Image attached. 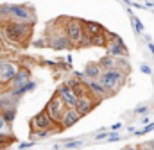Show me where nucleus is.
<instances>
[{
  "instance_id": "24",
  "label": "nucleus",
  "mask_w": 154,
  "mask_h": 150,
  "mask_svg": "<svg viewBox=\"0 0 154 150\" xmlns=\"http://www.w3.org/2000/svg\"><path fill=\"white\" fill-rule=\"evenodd\" d=\"M133 25L136 27V32H143V25H142V22L136 16H133Z\"/></svg>"
},
{
  "instance_id": "30",
  "label": "nucleus",
  "mask_w": 154,
  "mask_h": 150,
  "mask_svg": "<svg viewBox=\"0 0 154 150\" xmlns=\"http://www.w3.org/2000/svg\"><path fill=\"white\" fill-rule=\"evenodd\" d=\"M5 127H7V123H5V122L2 120V116H0V130H4Z\"/></svg>"
},
{
  "instance_id": "23",
  "label": "nucleus",
  "mask_w": 154,
  "mask_h": 150,
  "mask_svg": "<svg viewBox=\"0 0 154 150\" xmlns=\"http://www.w3.org/2000/svg\"><path fill=\"white\" fill-rule=\"evenodd\" d=\"M151 130H154V123H149L147 127H143L142 130H138V132H134L136 136H143V134H147V132H151Z\"/></svg>"
},
{
  "instance_id": "18",
  "label": "nucleus",
  "mask_w": 154,
  "mask_h": 150,
  "mask_svg": "<svg viewBox=\"0 0 154 150\" xmlns=\"http://www.w3.org/2000/svg\"><path fill=\"white\" fill-rule=\"evenodd\" d=\"M100 66H99V63H88L86 66H84V77H88V79H91V80H97L99 79V75H100Z\"/></svg>"
},
{
  "instance_id": "19",
  "label": "nucleus",
  "mask_w": 154,
  "mask_h": 150,
  "mask_svg": "<svg viewBox=\"0 0 154 150\" xmlns=\"http://www.w3.org/2000/svg\"><path fill=\"white\" fill-rule=\"evenodd\" d=\"M0 116H2V120L9 125V123H13L14 122V118H16V107H7V109H2L0 111Z\"/></svg>"
},
{
  "instance_id": "10",
  "label": "nucleus",
  "mask_w": 154,
  "mask_h": 150,
  "mask_svg": "<svg viewBox=\"0 0 154 150\" xmlns=\"http://www.w3.org/2000/svg\"><path fill=\"white\" fill-rule=\"evenodd\" d=\"M81 118H82V116H81L74 107H66L65 112H63V116H61V123H59V127H61V129H70V127L75 125Z\"/></svg>"
},
{
  "instance_id": "8",
  "label": "nucleus",
  "mask_w": 154,
  "mask_h": 150,
  "mask_svg": "<svg viewBox=\"0 0 154 150\" xmlns=\"http://www.w3.org/2000/svg\"><path fill=\"white\" fill-rule=\"evenodd\" d=\"M31 125H32V130H50V129H61L59 125L52 123V120L47 116V112H45V111L38 112V114L32 118Z\"/></svg>"
},
{
  "instance_id": "28",
  "label": "nucleus",
  "mask_w": 154,
  "mask_h": 150,
  "mask_svg": "<svg viewBox=\"0 0 154 150\" xmlns=\"http://www.w3.org/2000/svg\"><path fill=\"white\" fill-rule=\"evenodd\" d=\"M108 136H109V132H100V134H97L93 140H97V141H99V140H106Z\"/></svg>"
},
{
  "instance_id": "5",
  "label": "nucleus",
  "mask_w": 154,
  "mask_h": 150,
  "mask_svg": "<svg viewBox=\"0 0 154 150\" xmlns=\"http://www.w3.org/2000/svg\"><path fill=\"white\" fill-rule=\"evenodd\" d=\"M65 109H66V106L63 104V100H61L57 95H54V97L48 100V104H47V107H45L43 111L47 112V116L52 120V123L59 125V123H61V116H63Z\"/></svg>"
},
{
  "instance_id": "12",
  "label": "nucleus",
  "mask_w": 154,
  "mask_h": 150,
  "mask_svg": "<svg viewBox=\"0 0 154 150\" xmlns=\"http://www.w3.org/2000/svg\"><path fill=\"white\" fill-rule=\"evenodd\" d=\"M86 84V88H88V93L95 98V100H102L104 97H108V91H106V88L104 86H100L99 84V80H88V82H84Z\"/></svg>"
},
{
  "instance_id": "7",
  "label": "nucleus",
  "mask_w": 154,
  "mask_h": 150,
  "mask_svg": "<svg viewBox=\"0 0 154 150\" xmlns=\"http://www.w3.org/2000/svg\"><path fill=\"white\" fill-rule=\"evenodd\" d=\"M18 72V64L13 61H2L0 59V88L9 84L14 74Z\"/></svg>"
},
{
  "instance_id": "15",
  "label": "nucleus",
  "mask_w": 154,
  "mask_h": 150,
  "mask_svg": "<svg viewBox=\"0 0 154 150\" xmlns=\"http://www.w3.org/2000/svg\"><path fill=\"white\" fill-rule=\"evenodd\" d=\"M29 70L27 68H18V72L14 74V77L11 79V82H9V86H11V89H14V88H20L22 84H25L27 80H29Z\"/></svg>"
},
{
  "instance_id": "31",
  "label": "nucleus",
  "mask_w": 154,
  "mask_h": 150,
  "mask_svg": "<svg viewBox=\"0 0 154 150\" xmlns=\"http://www.w3.org/2000/svg\"><path fill=\"white\" fill-rule=\"evenodd\" d=\"M118 129H122V123H115V125H111V130H118Z\"/></svg>"
},
{
  "instance_id": "36",
  "label": "nucleus",
  "mask_w": 154,
  "mask_h": 150,
  "mask_svg": "<svg viewBox=\"0 0 154 150\" xmlns=\"http://www.w3.org/2000/svg\"><path fill=\"white\" fill-rule=\"evenodd\" d=\"M125 2H129V4H131V2H133V0H125Z\"/></svg>"
},
{
  "instance_id": "20",
  "label": "nucleus",
  "mask_w": 154,
  "mask_h": 150,
  "mask_svg": "<svg viewBox=\"0 0 154 150\" xmlns=\"http://www.w3.org/2000/svg\"><path fill=\"white\" fill-rule=\"evenodd\" d=\"M90 45L91 46H106V36L104 34H93V36H90Z\"/></svg>"
},
{
  "instance_id": "13",
  "label": "nucleus",
  "mask_w": 154,
  "mask_h": 150,
  "mask_svg": "<svg viewBox=\"0 0 154 150\" xmlns=\"http://www.w3.org/2000/svg\"><path fill=\"white\" fill-rule=\"evenodd\" d=\"M106 50H108V56H113V57H127V48L124 45L122 39L113 41V43H108L106 45Z\"/></svg>"
},
{
  "instance_id": "2",
  "label": "nucleus",
  "mask_w": 154,
  "mask_h": 150,
  "mask_svg": "<svg viewBox=\"0 0 154 150\" xmlns=\"http://www.w3.org/2000/svg\"><path fill=\"white\" fill-rule=\"evenodd\" d=\"M0 16L2 20H11V22H22V23H34V14L31 7L27 5H16V4H4L0 5Z\"/></svg>"
},
{
  "instance_id": "22",
  "label": "nucleus",
  "mask_w": 154,
  "mask_h": 150,
  "mask_svg": "<svg viewBox=\"0 0 154 150\" xmlns=\"http://www.w3.org/2000/svg\"><path fill=\"white\" fill-rule=\"evenodd\" d=\"M79 147H82V141L81 140H74V141H66L65 145H63V148H79Z\"/></svg>"
},
{
  "instance_id": "21",
  "label": "nucleus",
  "mask_w": 154,
  "mask_h": 150,
  "mask_svg": "<svg viewBox=\"0 0 154 150\" xmlns=\"http://www.w3.org/2000/svg\"><path fill=\"white\" fill-rule=\"evenodd\" d=\"M11 141H13V138L9 136V132H0V148L7 147Z\"/></svg>"
},
{
  "instance_id": "32",
  "label": "nucleus",
  "mask_w": 154,
  "mask_h": 150,
  "mask_svg": "<svg viewBox=\"0 0 154 150\" xmlns=\"http://www.w3.org/2000/svg\"><path fill=\"white\" fill-rule=\"evenodd\" d=\"M140 150H152V148H151V147L145 143V145H142V147H140Z\"/></svg>"
},
{
  "instance_id": "6",
  "label": "nucleus",
  "mask_w": 154,
  "mask_h": 150,
  "mask_svg": "<svg viewBox=\"0 0 154 150\" xmlns=\"http://www.w3.org/2000/svg\"><path fill=\"white\" fill-rule=\"evenodd\" d=\"M45 41H47V46H52L54 50H66V48H70V41H68L66 34H65V29H59L56 32L47 34Z\"/></svg>"
},
{
  "instance_id": "9",
  "label": "nucleus",
  "mask_w": 154,
  "mask_h": 150,
  "mask_svg": "<svg viewBox=\"0 0 154 150\" xmlns=\"http://www.w3.org/2000/svg\"><path fill=\"white\" fill-rule=\"evenodd\" d=\"M95 102H97V100H95L90 93H86V95H82V97H79V98H77L75 107H74V109H75L81 116H84V114H88V112L95 107Z\"/></svg>"
},
{
  "instance_id": "25",
  "label": "nucleus",
  "mask_w": 154,
  "mask_h": 150,
  "mask_svg": "<svg viewBox=\"0 0 154 150\" xmlns=\"http://www.w3.org/2000/svg\"><path fill=\"white\" fill-rule=\"evenodd\" d=\"M48 134H52V132L50 130H36V132L32 130V136H36V138H47Z\"/></svg>"
},
{
  "instance_id": "4",
  "label": "nucleus",
  "mask_w": 154,
  "mask_h": 150,
  "mask_svg": "<svg viewBox=\"0 0 154 150\" xmlns=\"http://www.w3.org/2000/svg\"><path fill=\"white\" fill-rule=\"evenodd\" d=\"M65 34L70 41V46H79L81 43V38L84 34V27H82V20L79 18H68L65 22Z\"/></svg>"
},
{
  "instance_id": "27",
  "label": "nucleus",
  "mask_w": 154,
  "mask_h": 150,
  "mask_svg": "<svg viewBox=\"0 0 154 150\" xmlns=\"http://www.w3.org/2000/svg\"><path fill=\"white\" fill-rule=\"evenodd\" d=\"M147 111H149V106H142V107H136L134 109L136 114H142V112H147Z\"/></svg>"
},
{
  "instance_id": "11",
  "label": "nucleus",
  "mask_w": 154,
  "mask_h": 150,
  "mask_svg": "<svg viewBox=\"0 0 154 150\" xmlns=\"http://www.w3.org/2000/svg\"><path fill=\"white\" fill-rule=\"evenodd\" d=\"M56 95H57V97L63 100V104H65L66 107H75L77 98H75V95L72 93V89L66 86V82H65V84H59V88H57Z\"/></svg>"
},
{
  "instance_id": "35",
  "label": "nucleus",
  "mask_w": 154,
  "mask_h": 150,
  "mask_svg": "<svg viewBox=\"0 0 154 150\" xmlns=\"http://www.w3.org/2000/svg\"><path fill=\"white\" fill-rule=\"evenodd\" d=\"M147 145H149V147H151V148L154 150V141H149V143H147Z\"/></svg>"
},
{
  "instance_id": "29",
  "label": "nucleus",
  "mask_w": 154,
  "mask_h": 150,
  "mask_svg": "<svg viewBox=\"0 0 154 150\" xmlns=\"http://www.w3.org/2000/svg\"><path fill=\"white\" fill-rule=\"evenodd\" d=\"M140 70H142L143 74H147V75H151V72H152V70H151V66H147V64H142V66H140Z\"/></svg>"
},
{
  "instance_id": "14",
  "label": "nucleus",
  "mask_w": 154,
  "mask_h": 150,
  "mask_svg": "<svg viewBox=\"0 0 154 150\" xmlns=\"http://www.w3.org/2000/svg\"><path fill=\"white\" fill-rule=\"evenodd\" d=\"M120 63H125L124 59L120 61V57H113V56H104L100 61H99V66H100V70H113V68H120ZM122 70V68H120ZM125 72V70H124Z\"/></svg>"
},
{
  "instance_id": "34",
  "label": "nucleus",
  "mask_w": 154,
  "mask_h": 150,
  "mask_svg": "<svg viewBox=\"0 0 154 150\" xmlns=\"http://www.w3.org/2000/svg\"><path fill=\"white\" fill-rule=\"evenodd\" d=\"M4 52V43H2V38H0V54Z\"/></svg>"
},
{
  "instance_id": "3",
  "label": "nucleus",
  "mask_w": 154,
  "mask_h": 150,
  "mask_svg": "<svg viewBox=\"0 0 154 150\" xmlns=\"http://www.w3.org/2000/svg\"><path fill=\"white\" fill-rule=\"evenodd\" d=\"M125 74H127V72H124V70H120V68L102 70L97 80H99L100 86H104L106 89H111V93H115V91H118V89L122 88V84H124V80H125Z\"/></svg>"
},
{
  "instance_id": "1",
  "label": "nucleus",
  "mask_w": 154,
  "mask_h": 150,
  "mask_svg": "<svg viewBox=\"0 0 154 150\" xmlns=\"http://www.w3.org/2000/svg\"><path fill=\"white\" fill-rule=\"evenodd\" d=\"M32 25L31 23H22V22H11V20H2V32L4 38L14 45H27L31 38Z\"/></svg>"
},
{
  "instance_id": "33",
  "label": "nucleus",
  "mask_w": 154,
  "mask_h": 150,
  "mask_svg": "<svg viewBox=\"0 0 154 150\" xmlns=\"http://www.w3.org/2000/svg\"><path fill=\"white\" fill-rule=\"evenodd\" d=\"M122 150H138L136 147H133V145H129V147H125V148H122Z\"/></svg>"
},
{
  "instance_id": "17",
  "label": "nucleus",
  "mask_w": 154,
  "mask_h": 150,
  "mask_svg": "<svg viewBox=\"0 0 154 150\" xmlns=\"http://www.w3.org/2000/svg\"><path fill=\"white\" fill-rule=\"evenodd\" d=\"M82 27H84L86 34H90V36H93V34H104L106 32V29L99 22H82Z\"/></svg>"
},
{
  "instance_id": "26",
  "label": "nucleus",
  "mask_w": 154,
  "mask_h": 150,
  "mask_svg": "<svg viewBox=\"0 0 154 150\" xmlns=\"http://www.w3.org/2000/svg\"><path fill=\"white\" fill-rule=\"evenodd\" d=\"M31 147H34L32 141H25V143H20V145H18V148L20 150H27V148H31Z\"/></svg>"
},
{
  "instance_id": "16",
  "label": "nucleus",
  "mask_w": 154,
  "mask_h": 150,
  "mask_svg": "<svg viewBox=\"0 0 154 150\" xmlns=\"http://www.w3.org/2000/svg\"><path fill=\"white\" fill-rule=\"evenodd\" d=\"M66 86L72 89V93L75 95V98H79V97H82V95H86V93H88L86 84H84L82 80H79V79H72V80H68V82H66Z\"/></svg>"
}]
</instances>
